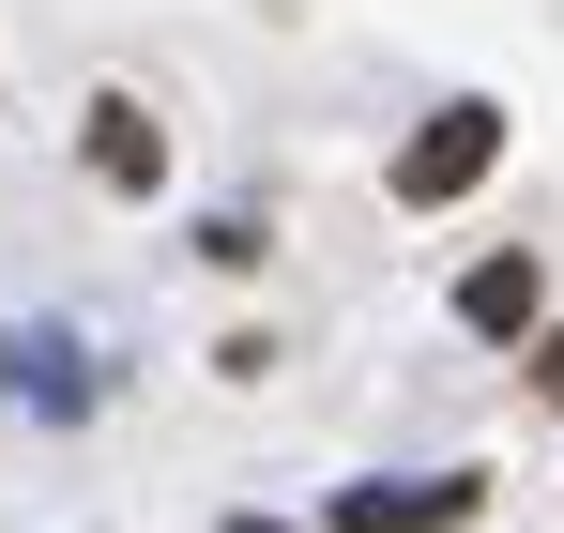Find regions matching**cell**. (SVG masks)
<instances>
[{
    "label": "cell",
    "instance_id": "cell-1",
    "mask_svg": "<svg viewBox=\"0 0 564 533\" xmlns=\"http://www.w3.org/2000/svg\"><path fill=\"white\" fill-rule=\"evenodd\" d=\"M488 168H503V107L458 91V107H427V122L397 138V214H443V198H473Z\"/></svg>",
    "mask_w": 564,
    "mask_h": 533
},
{
    "label": "cell",
    "instance_id": "cell-2",
    "mask_svg": "<svg viewBox=\"0 0 564 533\" xmlns=\"http://www.w3.org/2000/svg\"><path fill=\"white\" fill-rule=\"evenodd\" d=\"M458 519H488V472H367L321 503V533H458Z\"/></svg>",
    "mask_w": 564,
    "mask_h": 533
},
{
    "label": "cell",
    "instance_id": "cell-3",
    "mask_svg": "<svg viewBox=\"0 0 564 533\" xmlns=\"http://www.w3.org/2000/svg\"><path fill=\"white\" fill-rule=\"evenodd\" d=\"M458 320L488 336V351H534V320H550V260H519V244L473 260V274H458Z\"/></svg>",
    "mask_w": 564,
    "mask_h": 533
},
{
    "label": "cell",
    "instance_id": "cell-4",
    "mask_svg": "<svg viewBox=\"0 0 564 533\" xmlns=\"http://www.w3.org/2000/svg\"><path fill=\"white\" fill-rule=\"evenodd\" d=\"M93 168L122 183V198H153V183H169V138H153V107H122V91H107V107H93Z\"/></svg>",
    "mask_w": 564,
    "mask_h": 533
},
{
    "label": "cell",
    "instance_id": "cell-5",
    "mask_svg": "<svg viewBox=\"0 0 564 533\" xmlns=\"http://www.w3.org/2000/svg\"><path fill=\"white\" fill-rule=\"evenodd\" d=\"M519 381H534V396L564 412V320H534V351H519Z\"/></svg>",
    "mask_w": 564,
    "mask_h": 533
},
{
    "label": "cell",
    "instance_id": "cell-6",
    "mask_svg": "<svg viewBox=\"0 0 564 533\" xmlns=\"http://www.w3.org/2000/svg\"><path fill=\"white\" fill-rule=\"evenodd\" d=\"M229 533H275V519H229Z\"/></svg>",
    "mask_w": 564,
    "mask_h": 533
}]
</instances>
